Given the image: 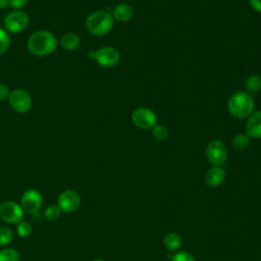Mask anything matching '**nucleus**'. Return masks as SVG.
Here are the masks:
<instances>
[{"label": "nucleus", "instance_id": "obj_1", "mask_svg": "<svg viewBox=\"0 0 261 261\" xmlns=\"http://www.w3.org/2000/svg\"><path fill=\"white\" fill-rule=\"evenodd\" d=\"M57 44L58 41L52 33L41 30L31 35L28 40V49L36 56H46L56 50Z\"/></svg>", "mask_w": 261, "mask_h": 261}, {"label": "nucleus", "instance_id": "obj_2", "mask_svg": "<svg viewBox=\"0 0 261 261\" xmlns=\"http://www.w3.org/2000/svg\"><path fill=\"white\" fill-rule=\"evenodd\" d=\"M254 99L246 91L236 92L227 101V110L237 119L247 118L254 111Z\"/></svg>", "mask_w": 261, "mask_h": 261}, {"label": "nucleus", "instance_id": "obj_3", "mask_svg": "<svg viewBox=\"0 0 261 261\" xmlns=\"http://www.w3.org/2000/svg\"><path fill=\"white\" fill-rule=\"evenodd\" d=\"M85 24L90 34L100 37L108 34L112 30L114 18L112 14L106 10H97L87 17Z\"/></svg>", "mask_w": 261, "mask_h": 261}, {"label": "nucleus", "instance_id": "obj_4", "mask_svg": "<svg viewBox=\"0 0 261 261\" xmlns=\"http://www.w3.org/2000/svg\"><path fill=\"white\" fill-rule=\"evenodd\" d=\"M132 122L135 126L144 130H151L157 124L156 113L148 107H138L130 115Z\"/></svg>", "mask_w": 261, "mask_h": 261}, {"label": "nucleus", "instance_id": "obj_5", "mask_svg": "<svg viewBox=\"0 0 261 261\" xmlns=\"http://www.w3.org/2000/svg\"><path fill=\"white\" fill-rule=\"evenodd\" d=\"M206 157L213 166H221L227 158V149L225 144L218 139H214L206 146Z\"/></svg>", "mask_w": 261, "mask_h": 261}, {"label": "nucleus", "instance_id": "obj_6", "mask_svg": "<svg viewBox=\"0 0 261 261\" xmlns=\"http://www.w3.org/2000/svg\"><path fill=\"white\" fill-rule=\"evenodd\" d=\"M24 211L20 204L14 201H4L0 204V218L9 224H17L23 220Z\"/></svg>", "mask_w": 261, "mask_h": 261}, {"label": "nucleus", "instance_id": "obj_7", "mask_svg": "<svg viewBox=\"0 0 261 261\" xmlns=\"http://www.w3.org/2000/svg\"><path fill=\"white\" fill-rule=\"evenodd\" d=\"M29 15L22 10H14L6 14L4 17L5 31L12 34L22 32L29 24Z\"/></svg>", "mask_w": 261, "mask_h": 261}, {"label": "nucleus", "instance_id": "obj_8", "mask_svg": "<svg viewBox=\"0 0 261 261\" xmlns=\"http://www.w3.org/2000/svg\"><path fill=\"white\" fill-rule=\"evenodd\" d=\"M93 58L102 67H112L119 62L120 53L114 47L103 46L93 52Z\"/></svg>", "mask_w": 261, "mask_h": 261}, {"label": "nucleus", "instance_id": "obj_9", "mask_svg": "<svg viewBox=\"0 0 261 261\" xmlns=\"http://www.w3.org/2000/svg\"><path fill=\"white\" fill-rule=\"evenodd\" d=\"M8 100L12 109L18 113L29 112L33 105L31 95L22 89H16L10 92Z\"/></svg>", "mask_w": 261, "mask_h": 261}, {"label": "nucleus", "instance_id": "obj_10", "mask_svg": "<svg viewBox=\"0 0 261 261\" xmlns=\"http://www.w3.org/2000/svg\"><path fill=\"white\" fill-rule=\"evenodd\" d=\"M81 205V197L73 190H65L61 192L57 198V206L64 213H73Z\"/></svg>", "mask_w": 261, "mask_h": 261}, {"label": "nucleus", "instance_id": "obj_11", "mask_svg": "<svg viewBox=\"0 0 261 261\" xmlns=\"http://www.w3.org/2000/svg\"><path fill=\"white\" fill-rule=\"evenodd\" d=\"M43 204L42 194L35 189L27 190L20 198V206L29 214L37 213Z\"/></svg>", "mask_w": 261, "mask_h": 261}, {"label": "nucleus", "instance_id": "obj_12", "mask_svg": "<svg viewBox=\"0 0 261 261\" xmlns=\"http://www.w3.org/2000/svg\"><path fill=\"white\" fill-rule=\"evenodd\" d=\"M245 134L250 139H261V110L253 111L247 117Z\"/></svg>", "mask_w": 261, "mask_h": 261}, {"label": "nucleus", "instance_id": "obj_13", "mask_svg": "<svg viewBox=\"0 0 261 261\" xmlns=\"http://www.w3.org/2000/svg\"><path fill=\"white\" fill-rule=\"evenodd\" d=\"M225 178V170L221 166H212L205 174V184L210 188L218 187Z\"/></svg>", "mask_w": 261, "mask_h": 261}, {"label": "nucleus", "instance_id": "obj_14", "mask_svg": "<svg viewBox=\"0 0 261 261\" xmlns=\"http://www.w3.org/2000/svg\"><path fill=\"white\" fill-rule=\"evenodd\" d=\"M112 16L114 20L119 21V22H125L128 21L133 15H134V8L130 4L126 2H121L118 3L112 11Z\"/></svg>", "mask_w": 261, "mask_h": 261}, {"label": "nucleus", "instance_id": "obj_15", "mask_svg": "<svg viewBox=\"0 0 261 261\" xmlns=\"http://www.w3.org/2000/svg\"><path fill=\"white\" fill-rule=\"evenodd\" d=\"M60 45L63 49L72 51L80 47L81 45V39L80 37L74 33H67L63 35L60 39Z\"/></svg>", "mask_w": 261, "mask_h": 261}, {"label": "nucleus", "instance_id": "obj_16", "mask_svg": "<svg viewBox=\"0 0 261 261\" xmlns=\"http://www.w3.org/2000/svg\"><path fill=\"white\" fill-rule=\"evenodd\" d=\"M246 92L250 95H254L261 92V76L258 74L249 75L245 81Z\"/></svg>", "mask_w": 261, "mask_h": 261}, {"label": "nucleus", "instance_id": "obj_17", "mask_svg": "<svg viewBox=\"0 0 261 261\" xmlns=\"http://www.w3.org/2000/svg\"><path fill=\"white\" fill-rule=\"evenodd\" d=\"M163 244L167 250L171 252H175L179 249L181 245V239L175 232H168L163 238Z\"/></svg>", "mask_w": 261, "mask_h": 261}, {"label": "nucleus", "instance_id": "obj_18", "mask_svg": "<svg viewBox=\"0 0 261 261\" xmlns=\"http://www.w3.org/2000/svg\"><path fill=\"white\" fill-rule=\"evenodd\" d=\"M250 138L245 133H239L237 134L231 141V145L234 150L237 151H243L245 150L249 144H250Z\"/></svg>", "mask_w": 261, "mask_h": 261}, {"label": "nucleus", "instance_id": "obj_19", "mask_svg": "<svg viewBox=\"0 0 261 261\" xmlns=\"http://www.w3.org/2000/svg\"><path fill=\"white\" fill-rule=\"evenodd\" d=\"M19 253L13 248H3L0 250V261H19Z\"/></svg>", "mask_w": 261, "mask_h": 261}, {"label": "nucleus", "instance_id": "obj_20", "mask_svg": "<svg viewBox=\"0 0 261 261\" xmlns=\"http://www.w3.org/2000/svg\"><path fill=\"white\" fill-rule=\"evenodd\" d=\"M61 210L59 209V207L57 206V204H53V205H49L45 211H44V217L46 220L48 221H56L60 215H61Z\"/></svg>", "mask_w": 261, "mask_h": 261}, {"label": "nucleus", "instance_id": "obj_21", "mask_svg": "<svg viewBox=\"0 0 261 261\" xmlns=\"http://www.w3.org/2000/svg\"><path fill=\"white\" fill-rule=\"evenodd\" d=\"M151 132H152L153 138H154L155 140H157V141H160V142L165 141V140L168 138V136H169L168 129H167L163 124H158V123H157V124L151 129Z\"/></svg>", "mask_w": 261, "mask_h": 261}, {"label": "nucleus", "instance_id": "obj_22", "mask_svg": "<svg viewBox=\"0 0 261 261\" xmlns=\"http://www.w3.org/2000/svg\"><path fill=\"white\" fill-rule=\"evenodd\" d=\"M16 232L20 238H28L33 232V227L30 222L21 220L16 224Z\"/></svg>", "mask_w": 261, "mask_h": 261}, {"label": "nucleus", "instance_id": "obj_23", "mask_svg": "<svg viewBox=\"0 0 261 261\" xmlns=\"http://www.w3.org/2000/svg\"><path fill=\"white\" fill-rule=\"evenodd\" d=\"M13 240V231L7 226L0 227V247H5Z\"/></svg>", "mask_w": 261, "mask_h": 261}, {"label": "nucleus", "instance_id": "obj_24", "mask_svg": "<svg viewBox=\"0 0 261 261\" xmlns=\"http://www.w3.org/2000/svg\"><path fill=\"white\" fill-rule=\"evenodd\" d=\"M10 46V36L5 29L0 28V55L4 54Z\"/></svg>", "mask_w": 261, "mask_h": 261}, {"label": "nucleus", "instance_id": "obj_25", "mask_svg": "<svg viewBox=\"0 0 261 261\" xmlns=\"http://www.w3.org/2000/svg\"><path fill=\"white\" fill-rule=\"evenodd\" d=\"M171 261H195V258L188 251H180L172 256Z\"/></svg>", "mask_w": 261, "mask_h": 261}, {"label": "nucleus", "instance_id": "obj_26", "mask_svg": "<svg viewBox=\"0 0 261 261\" xmlns=\"http://www.w3.org/2000/svg\"><path fill=\"white\" fill-rule=\"evenodd\" d=\"M28 2H29V0H9L8 6H10L13 9L18 10V9L23 8L28 4Z\"/></svg>", "mask_w": 261, "mask_h": 261}, {"label": "nucleus", "instance_id": "obj_27", "mask_svg": "<svg viewBox=\"0 0 261 261\" xmlns=\"http://www.w3.org/2000/svg\"><path fill=\"white\" fill-rule=\"evenodd\" d=\"M10 91L8 87L4 84H0V100H5L9 97Z\"/></svg>", "mask_w": 261, "mask_h": 261}, {"label": "nucleus", "instance_id": "obj_28", "mask_svg": "<svg viewBox=\"0 0 261 261\" xmlns=\"http://www.w3.org/2000/svg\"><path fill=\"white\" fill-rule=\"evenodd\" d=\"M249 5L254 11L261 13V0H249Z\"/></svg>", "mask_w": 261, "mask_h": 261}, {"label": "nucleus", "instance_id": "obj_29", "mask_svg": "<svg viewBox=\"0 0 261 261\" xmlns=\"http://www.w3.org/2000/svg\"><path fill=\"white\" fill-rule=\"evenodd\" d=\"M9 5V0H0V9H4Z\"/></svg>", "mask_w": 261, "mask_h": 261}, {"label": "nucleus", "instance_id": "obj_30", "mask_svg": "<svg viewBox=\"0 0 261 261\" xmlns=\"http://www.w3.org/2000/svg\"><path fill=\"white\" fill-rule=\"evenodd\" d=\"M92 261H106V260H103V259H100V258H96V259H93Z\"/></svg>", "mask_w": 261, "mask_h": 261}, {"label": "nucleus", "instance_id": "obj_31", "mask_svg": "<svg viewBox=\"0 0 261 261\" xmlns=\"http://www.w3.org/2000/svg\"><path fill=\"white\" fill-rule=\"evenodd\" d=\"M0 136H1V134H0Z\"/></svg>", "mask_w": 261, "mask_h": 261}, {"label": "nucleus", "instance_id": "obj_32", "mask_svg": "<svg viewBox=\"0 0 261 261\" xmlns=\"http://www.w3.org/2000/svg\"><path fill=\"white\" fill-rule=\"evenodd\" d=\"M0 219H1V218H0Z\"/></svg>", "mask_w": 261, "mask_h": 261}, {"label": "nucleus", "instance_id": "obj_33", "mask_svg": "<svg viewBox=\"0 0 261 261\" xmlns=\"http://www.w3.org/2000/svg\"><path fill=\"white\" fill-rule=\"evenodd\" d=\"M260 93H261V92H260Z\"/></svg>", "mask_w": 261, "mask_h": 261}]
</instances>
